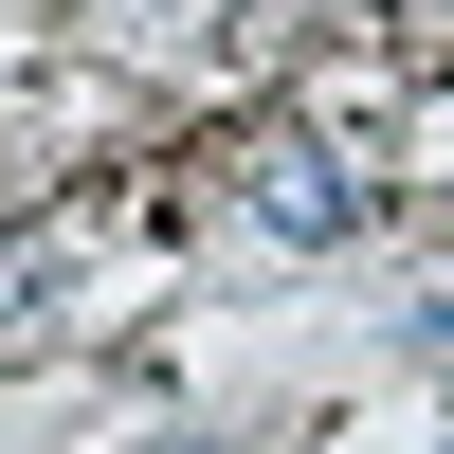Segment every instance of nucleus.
Listing matches in <instances>:
<instances>
[{
    "label": "nucleus",
    "mask_w": 454,
    "mask_h": 454,
    "mask_svg": "<svg viewBox=\"0 0 454 454\" xmlns=\"http://www.w3.org/2000/svg\"><path fill=\"white\" fill-rule=\"evenodd\" d=\"M254 218H273V237H346V218H364V182H346V164H309V145H273Z\"/></svg>",
    "instance_id": "f257e3e1"
}]
</instances>
